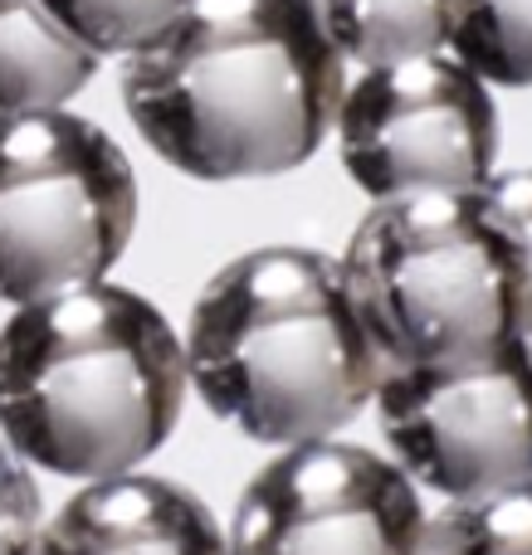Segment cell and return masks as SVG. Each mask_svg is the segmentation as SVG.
Returning a JSON list of instances; mask_svg holds the SVG:
<instances>
[{
	"label": "cell",
	"mask_w": 532,
	"mask_h": 555,
	"mask_svg": "<svg viewBox=\"0 0 532 555\" xmlns=\"http://www.w3.org/2000/svg\"><path fill=\"white\" fill-rule=\"evenodd\" d=\"M342 64L313 0H186L123 54V107L176 171L264 181L318 156Z\"/></svg>",
	"instance_id": "obj_1"
},
{
	"label": "cell",
	"mask_w": 532,
	"mask_h": 555,
	"mask_svg": "<svg viewBox=\"0 0 532 555\" xmlns=\"http://www.w3.org/2000/svg\"><path fill=\"white\" fill-rule=\"evenodd\" d=\"M186 0H45V10L98 59L127 54L152 39Z\"/></svg>",
	"instance_id": "obj_14"
},
{
	"label": "cell",
	"mask_w": 532,
	"mask_h": 555,
	"mask_svg": "<svg viewBox=\"0 0 532 555\" xmlns=\"http://www.w3.org/2000/svg\"><path fill=\"white\" fill-rule=\"evenodd\" d=\"M342 283L387 365L474 361L523 336L528 269L479 191L371 201Z\"/></svg>",
	"instance_id": "obj_4"
},
{
	"label": "cell",
	"mask_w": 532,
	"mask_h": 555,
	"mask_svg": "<svg viewBox=\"0 0 532 555\" xmlns=\"http://www.w3.org/2000/svg\"><path fill=\"white\" fill-rule=\"evenodd\" d=\"M449 54L484 83L532 88V0H455Z\"/></svg>",
	"instance_id": "obj_13"
},
{
	"label": "cell",
	"mask_w": 532,
	"mask_h": 555,
	"mask_svg": "<svg viewBox=\"0 0 532 555\" xmlns=\"http://www.w3.org/2000/svg\"><path fill=\"white\" fill-rule=\"evenodd\" d=\"M416 555H532V478L426 517Z\"/></svg>",
	"instance_id": "obj_12"
},
{
	"label": "cell",
	"mask_w": 532,
	"mask_h": 555,
	"mask_svg": "<svg viewBox=\"0 0 532 555\" xmlns=\"http://www.w3.org/2000/svg\"><path fill=\"white\" fill-rule=\"evenodd\" d=\"M426 502L396 459L338 434L289 443L240 492L230 555H416Z\"/></svg>",
	"instance_id": "obj_8"
},
{
	"label": "cell",
	"mask_w": 532,
	"mask_h": 555,
	"mask_svg": "<svg viewBox=\"0 0 532 555\" xmlns=\"http://www.w3.org/2000/svg\"><path fill=\"white\" fill-rule=\"evenodd\" d=\"M186 380L215 420L269 449L342 434L381 375L342 263L269 244L225 263L186 322Z\"/></svg>",
	"instance_id": "obj_3"
},
{
	"label": "cell",
	"mask_w": 532,
	"mask_h": 555,
	"mask_svg": "<svg viewBox=\"0 0 532 555\" xmlns=\"http://www.w3.org/2000/svg\"><path fill=\"white\" fill-rule=\"evenodd\" d=\"M137 230V171L68 107L0 113V302L107 278Z\"/></svg>",
	"instance_id": "obj_5"
},
{
	"label": "cell",
	"mask_w": 532,
	"mask_h": 555,
	"mask_svg": "<svg viewBox=\"0 0 532 555\" xmlns=\"http://www.w3.org/2000/svg\"><path fill=\"white\" fill-rule=\"evenodd\" d=\"M322 35L342 59L371 68L449 49L455 0H313Z\"/></svg>",
	"instance_id": "obj_11"
},
{
	"label": "cell",
	"mask_w": 532,
	"mask_h": 555,
	"mask_svg": "<svg viewBox=\"0 0 532 555\" xmlns=\"http://www.w3.org/2000/svg\"><path fill=\"white\" fill-rule=\"evenodd\" d=\"M338 156L362 195L469 191L498 162L489 83L449 49L362 68L338 98Z\"/></svg>",
	"instance_id": "obj_7"
},
{
	"label": "cell",
	"mask_w": 532,
	"mask_h": 555,
	"mask_svg": "<svg viewBox=\"0 0 532 555\" xmlns=\"http://www.w3.org/2000/svg\"><path fill=\"white\" fill-rule=\"evenodd\" d=\"M371 410L391 459L445 502L532 478V356L523 336L474 361L381 365Z\"/></svg>",
	"instance_id": "obj_6"
},
{
	"label": "cell",
	"mask_w": 532,
	"mask_h": 555,
	"mask_svg": "<svg viewBox=\"0 0 532 555\" xmlns=\"http://www.w3.org/2000/svg\"><path fill=\"white\" fill-rule=\"evenodd\" d=\"M98 74V54L78 44L45 0H0V113L64 107Z\"/></svg>",
	"instance_id": "obj_10"
},
{
	"label": "cell",
	"mask_w": 532,
	"mask_h": 555,
	"mask_svg": "<svg viewBox=\"0 0 532 555\" xmlns=\"http://www.w3.org/2000/svg\"><path fill=\"white\" fill-rule=\"evenodd\" d=\"M484 210L504 224V234L514 240L518 259L528 269L532 283V171H489L484 181L474 185Z\"/></svg>",
	"instance_id": "obj_16"
},
{
	"label": "cell",
	"mask_w": 532,
	"mask_h": 555,
	"mask_svg": "<svg viewBox=\"0 0 532 555\" xmlns=\"http://www.w3.org/2000/svg\"><path fill=\"white\" fill-rule=\"evenodd\" d=\"M186 385L166 312L107 278L20 302L0 326V439L59 478L142 468L176 434Z\"/></svg>",
	"instance_id": "obj_2"
},
{
	"label": "cell",
	"mask_w": 532,
	"mask_h": 555,
	"mask_svg": "<svg viewBox=\"0 0 532 555\" xmlns=\"http://www.w3.org/2000/svg\"><path fill=\"white\" fill-rule=\"evenodd\" d=\"M45 527V498L29 463L0 439V555H35Z\"/></svg>",
	"instance_id": "obj_15"
},
{
	"label": "cell",
	"mask_w": 532,
	"mask_h": 555,
	"mask_svg": "<svg viewBox=\"0 0 532 555\" xmlns=\"http://www.w3.org/2000/svg\"><path fill=\"white\" fill-rule=\"evenodd\" d=\"M523 346L532 356V287H528V307H523Z\"/></svg>",
	"instance_id": "obj_17"
},
{
	"label": "cell",
	"mask_w": 532,
	"mask_h": 555,
	"mask_svg": "<svg viewBox=\"0 0 532 555\" xmlns=\"http://www.w3.org/2000/svg\"><path fill=\"white\" fill-rule=\"evenodd\" d=\"M35 555H230L215 512L152 473L88 478L39 527Z\"/></svg>",
	"instance_id": "obj_9"
}]
</instances>
